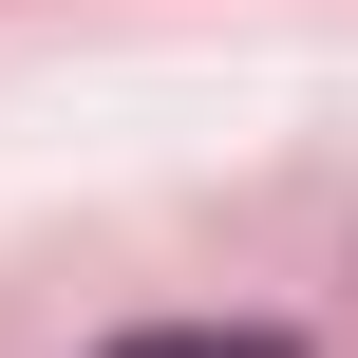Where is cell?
<instances>
[{"instance_id":"obj_1","label":"cell","mask_w":358,"mask_h":358,"mask_svg":"<svg viewBox=\"0 0 358 358\" xmlns=\"http://www.w3.org/2000/svg\"><path fill=\"white\" fill-rule=\"evenodd\" d=\"M113 358H302V340H264V321H151V340H113Z\"/></svg>"}]
</instances>
